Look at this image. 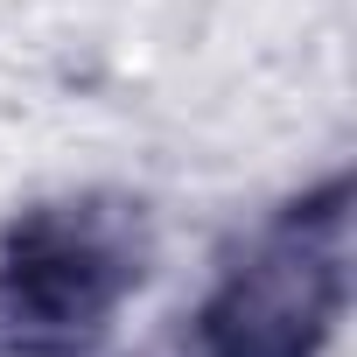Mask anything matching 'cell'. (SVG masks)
<instances>
[{"instance_id": "obj_1", "label": "cell", "mask_w": 357, "mask_h": 357, "mask_svg": "<svg viewBox=\"0 0 357 357\" xmlns=\"http://www.w3.org/2000/svg\"><path fill=\"white\" fill-rule=\"evenodd\" d=\"M140 287V231L105 204H56L0 245V336L15 357H77Z\"/></svg>"}, {"instance_id": "obj_2", "label": "cell", "mask_w": 357, "mask_h": 357, "mask_svg": "<svg viewBox=\"0 0 357 357\" xmlns=\"http://www.w3.org/2000/svg\"><path fill=\"white\" fill-rule=\"evenodd\" d=\"M343 301V266L336 245L308 238V225L294 218L273 245L252 252V266H238L218 301L204 308V350L211 357H315L329 322Z\"/></svg>"}]
</instances>
